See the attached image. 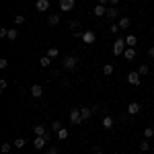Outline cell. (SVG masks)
Returning <instances> with one entry per match:
<instances>
[{"instance_id":"cell-19","label":"cell","mask_w":154,"mask_h":154,"mask_svg":"<svg viewBox=\"0 0 154 154\" xmlns=\"http://www.w3.org/2000/svg\"><path fill=\"white\" fill-rule=\"evenodd\" d=\"M56 136H58V140L62 142V140H68V136H70V131L66 130V128H62V130H60L58 134H56Z\"/></svg>"},{"instance_id":"cell-40","label":"cell","mask_w":154,"mask_h":154,"mask_svg":"<svg viewBox=\"0 0 154 154\" xmlns=\"http://www.w3.org/2000/svg\"><path fill=\"white\" fill-rule=\"evenodd\" d=\"M109 2H111V6H115V4H117L119 0H109Z\"/></svg>"},{"instance_id":"cell-22","label":"cell","mask_w":154,"mask_h":154,"mask_svg":"<svg viewBox=\"0 0 154 154\" xmlns=\"http://www.w3.org/2000/svg\"><path fill=\"white\" fill-rule=\"evenodd\" d=\"M25 144H27L25 138H17V140L12 142V146H14V148H25Z\"/></svg>"},{"instance_id":"cell-20","label":"cell","mask_w":154,"mask_h":154,"mask_svg":"<svg viewBox=\"0 0 154 154\" xmlns=\"http://www.w3.org/2000/svg\"><path fill=\"white\" fill-rule=\"evenodd\" d=\"M136 43H138V37L136 35H128L125 37V45H128V48H134Z\"/></svg>"},{"instance_id":"cell-24","label":"cell","mask_w":154,"mask_h":154,"mask_svg":"<svg viewBox=\"0 0 154 154\" xmlns=\"http://www.w3.org/2000/svg\"><path fill=\"white\" fill-rule=\"evenodd\" d=\"M138 72H140V76H146V74L150 72V68H148V64H142V66L138 68Z\"/></svg>"},{"instance_id":"cell-14","label":"cell","mask_w":154,"mask_h":154,"mask_svg":"<svg viewBox=\"0 0 154 154\" xmlns=\"http://www.w3.org/2000/svg\"><path fill=\"white\" fill-rule=\"evenodd\" d=\"M48 25H49V27H58V25H60V14H56V12L49 14V17H48Z\"/></svg>"},{"instance_id":"cell-37","label":"cell","mask_w":154,"mask_h":154,"mask_svg":"<svg viewBox=\"0 0 154 154\" xmlns=\"http://www.w3.org/2000/svg\"><path fill=\"white\" fill-rule=\"evenodd\" d=\"M93 154H103V150H101L99 146H95V148H93Z\"/></svg>"},{"instance_id":"cell-12","label":"cell","mask_w":154,"mask_h":154,"mask_svg":"<svg viewBox=\"0 0 154 154\" xmlns=\"http://www.w3.org/2000/svg\"><path fill=\"white\" fill-rule=\"evenodd\" d=\"M80 113H82V121H88V119L93 117V113H95V111H93L91 107H82V109H80Z\"/></svg>"},{"instance_id":"cell-15","label":"cell","mask_w":154,"mask_h":154,"mask_svg":"<svg viewBox=\"0 0 154 154\" xmlns=\"http://www.w3.org/2000/svg\"><path fill=\"white\" fill-rule=\"evenodd\" d=\"M123 58L128 60V62H131V60L136 58V48H125V51H123Z\"/></svg>"},{"instance_id":"cell-31","label":"cell","mask_w":154,"mask_h":154,"mask_svg":"<svg viewBox=\"0 0 154 154\" xmlns=\"http://www.w3.org/2000/svg\"><path fill=\"white\" fill-rule=\"evenodd\" d=\"M14 23H17V25H23L25 23V17H23V14H17V17H14Z\"/></svg>"},{"instance_id":"cell-32","label":"cell","mask_w":154,"mask_h":154,"mask_svg":"<svg viewBox=\"0 0 154 154\" xmlns=\"http://www.w3.org/2000/svg\"><path fill=\"white\" fill-rule=\"evenodd\" d=\"M11 148H12L11 144H2V152H4V154H8V152H11Z\"/></svg>"},{"instance_id":"cell-10","label":"cell","mask_w":154,"mask_h":154,"mask_svg":"<svg viewBox=\"0 0 154 154\" xmlns=\"http://www.w3.org/2000/svg\"><path fill=\"white\" fill-rule=\"evenodd\" d=\"M31 97L41 99V97H43V86H41V84H33V86H31Z\"/></svg>"},{"instance_id":"cell-17","label":"cell","mask_w":154,"mask_h":154,"mask_svg":"<svg viewBox=\"0 0 154 154\" xmlns=\"http://www.w3.org/2000/svg\"><path fill=\"white\" fill-rule=\"evenodd\" d=\"M103 128H105V130H111V128H113V117H111V115H105V117H103Z\"/></svg>"},{"instance_id":"cell-4","label":"cell","mask_w":154,"mask_h":154,"mask_svg":"<svg viewBox=\"0 0 154 154\" xmlns=\"http://www.w3.org/2000/svg\"><path fill=\"white\" fill-rule=\"evenodd\" d=\"M70 123H74V125L82 123V113H80V109H70Z\"/></svg>"},{"instance_id":"cell-26","label":"cell","mask_w":154,"mask_h":154,"mask_svg":"<svg viewBox=\"0 0 154 154\" xmlns=\"http://www.w3.org/2000/svg\"><path fill=\"white\" fill-rule=\"evenodd\" d=\"M60 130H62V123H60V121H51V131H56V134H58Z\"/></svg>"},{"instance_id":"cell-16","label":"cell","mask_w":154,"mask_h":154,"mask_svg":"<svg viewBox=\"0 0 154 154\" xmlns=\"http://www.w3.org/2000/svg\"><path fill=\"white\" fill-rule=\"evenodd\" d=\"M117 25H119V29H128V27L131 25V19L130 17H121V19L117 21Z\"/></svg>"},{"instance_id":"cell-27","label":"cell","mask_w":154,"mask_h":154,"mask_svg":"<svg viewBox=\"0 0 154 154\" xmlns=\"http://www.w3.org/2000/svg\"><path fill=\"white\" fill-rule=\"evenodd\" d=\"M17 37H19V31H17V29H8V39H12V41H14Z\"/></svg>"},{"instance_id":"cell-30","label":"cell","mask_w":154,"mask_h":154,"mask_svg":"<svg viewBox=\"0 0 154 154\" xmlns=\"http://www.w3.org/2000/svg\"><path fill=\"white\" fill-rule=\"evenodd\" d=\"M148 148H150V142H148V140H144V142L140 144V150H142V152H146Z\"/></svg>"},{"instance_id":"cell-18","label":"cell","mask_w":154,"mask_h":154,"mask_svg":"<svg viewBox=\"0 0 154 154\" xmlns=\"http://www.w3.org/2000/svg\"><path fill=\"white\" fill-rule=\"evenodd\" d=\"M105 12H107V6H103V4L95 6V17H105Z\"/></svg>"},{"instance_id":"cell-11","label":"cell","mask_w":154,"mask_h":154,"mask_svg":"<svg viewBox=\"0 0 154 154\" xmlns=\"http://www.w3.org/2000/svg\"><path fill=\"white\" fill-rule=\"evenodd\" d=\"M140 111H142V105H140V103H136V101L128 105V113H130V115H136V113H140Z\"/></svg>"},{"instance_id":"cell-35","label":"cell","mask_w":154,"mask_h":154,"mask_svg":"<svg viewBox=\"0 0 154 154\" xmlns=\"http://www.w3.org/2000/svg\"><path fill=\"white\" fill-rule=\"evenodd\" d=\"M6 66H8V60L2 58V60H0V68H6Z\"/></svg>"},{"instance_id":"cell-23","label":"cell","mask_w":154,"mask_h":154,"mask_svg":"<svg viewBox=\"0 0 154 154\" xmlns=\"http://www.w3.org/2000/svg\"><path fill=\"white\" fill-rule=\"evenodd\" d=\"M58 54H60V49H58V48H49L45 56H49V58L54 60V58H58Z\"/></svg>"},{"instance_id":"cell-3","label":"cell","mask_w":154,"mask_h":154,"mask_svg":"<svg viewBox=\"0 0 154 154\" xmlns=\"http://www.w3.org/2000/svg\"><path fill=\"white\" fill-rule=\"evenodd\" d=\"M33 131H35V136H41V138H45V140H51V131L45 130V125H33Z\"/></svg>"},{"instance_id":"cell-8","label":"cell","mask_w":154,"mask_h":154,"mask_svg":"<svg viewBox=\"0 0 154 154\" xmlns=\"http://www.w3.org/2000/svg\"><path fill=\"white\" fill-rule=\"evenodd\" d=\"M82 41L86 45H91V43H95V31H82Z\"/></svg>"},{"instance_id":"cell-28","label":"cell","mask_w":154,"mask_h":154,"mask_svg":"<svg viewBox=\"0 0 154 154\" xmlns=\"http://www.w3.org/2000/svg\"><path fill=\"white\" fill-rule=\"evenodd\" d=\"M68 27H70V29H74V31H76V29L80 31V23H78V21H70V23H68Z\"/></svg>"},{"instance_id":"cell-5","label":"cell","mask_w":154,"mask_h":154,"mask_svg":"<svg viewBox=\"0 0 154 154\" xmlns=\"http://www.w3.org/2000/svg\"><path fill=\"white\" fill-rule=\"evenodd\" d=\"M128 82H130L131 86H138V84L142 82V76H140V72H130V74H128Z\"/></svg>"},{"instance_id":"cell-38","label":"cell","mask_w":154,"mask_h":154,"mask_svg":"<svg viewBox=\"0 0 154 154\" xmlns=\"http://www.w3.org/2000/svg\"><path fill=\"white\" fill-rule=\"evenodd\" d=\"M148 58H154V45L150 49H148Z\"/></svg>"},{"instance_id":"cell-9","label":"cell","mask_w":154,"mask_h":154,"mask_svg":"<svg viewBox=\"0 0 154 154\" xmlns=\"http://www.w3.org/2000/svg\"><path fill=\"white\" fill-rule=\"evenodd\" d=\"M35 8L39 12H48L49 11V0H37V2H35Z\"/></svg>"},{"instance_id":"cell-36","label":"cell","mask_w":154,"mask_h":154,"mask_svg":"<svg viewBox=\"0 0 154 154\" xmlns=\"http://www.w3.org/2000/svg\"><path fill=\"white\" fill-rule=\"evenodd\" d=\"M0 91H6V80H4V78L0 80Z\"/></svg>"},{"instance_id":"cell-1","label":"cell","mask_w":154,"mask_h":154,"mask_svg":"<svg viewBox=\"0 0 154 154\" xmlns=\"http://www.w3.org/2000/svg\"><path fill=\"white\" fill-rule=\"evenodd\" d=\"M125 37H117L115 41H113V56H123V51H125Z\"/></svg>"},{"instance_id":"cell-13","label":"cell","mask_w":154,"mask_h":154,"mask_svg":"<svg viewBox=\"0 0 154 154\" xmlns=\"http://www.w3.org/2000/svg\"><path fill=\"white\" fill-rule=\"evenodd\" d=\"M45 138H41V136H35V140H33V146H35V150H41L43 146H45Z\"/></svg>"},{"instance_id":"cell-6","label":"cell","mask_w":154,"mask_h":154,"mask_svg":"<svg viewBox=\"0 0 154 154\" xmlns=\"http://www.w3.org/2000/svg\"><path fill=\"white\" fill-rule=\"evenodd\" d=\"M74 4H76V0H60V8L62 12H70L74 8Z\"/></svg>"},{"instance_id":"cell-7","label":"cell","mask_w":154,"mask_h":154,"mask_svg":"<svg viewBox=\"0 0 154 154\" xmlns=\"http://www.w3.org/2000/svg\"><path fill=\"white\" fill-rule=\"evenodd\" d=\"M119 17V11L115 8V6H107V12H105V19L107 21H115Z\"/></svg>"},{"instance_id":"cell-25","label":"cell","mask_w":154,"mask_h":154,"mask_svg":"<svg viewBox=\"0 0 154 154\" xmlns=\"http://www.w3.org/2000/svg\"><path fill=\"white\" fill-rule=\"evenodd\" d=\"M144 138L148 140V138H154V130L152 128H144Z\"/></svg>"},{"instance_id":"cell-33","label":"cell","mask_w":154,"mask_h":154,"mask_svg":"<svg viewBox=\"0 0 154 154\" xmlns=\"http://www.w3.org/2000/svg\"><path fill=\"white\" fill-rule=\"evenodd\" d=\"M45 154H60V150H58V148H56V146H51V148H49V150H48V152H45Z\"/></svg>"},{"instance_id":"cell-34","label":"cell","mask_w":154,"mask_h":154,"mask_svg":"<svg viewBox=\"0 0 154 154\" xmlns=\"http://www.w3.org/2000/svg\"><path fill=\"white\" fill-rule=\"evenodd\" d=\"M111 33L117 35V33H119V25H111Z\"/></svg>"},{"instance_id":"cell-39","label":"cell","mask_w":154,"mask_h":154,"mask_svg":"<svg viewBox=\"0 0 154 154\" xmlns=\"http://www.w3.org/2000/svg\"><path fill=\"white\" fill-rule=\"evenodd\" d=\"M99 4H103V6H107V4H109V0H99Z\"/></svg>"},{"instance_id":"cell-29","label":"cell","mask_w":154,"mask_h":154,"mask_svg":"<svg viewBox=\"0 0 154 154\" xmlns=\"http://www.w3.org/2000/svg\"><path fill=\"white\" fill-rule=\"evenodd\" d=\"M113 72V64H107V66H103V74H111Z\"/></svg>"},{"instance_id":"cell-2","label":"cell","mask_w":154,"mask_h":154,"mask_svg":"<svg viewBox=\"0 0 154 154\" xmlns=\"http://www.w3.org/2000/svg\"><path fill=\"white\" fill-rule=\"evenodd\" d=\"M78 66V60L74 58V56H66V58L62 60V68L64 70H74Z\"/></svg>"},{"instance_id":"cell-21","label":"cell","mask_w":154,"mask_h":154,"mask_svg":"<svg viewBox=\"0 0 154 154\" xmlns=\"http://www.w3.org/2000/svg\"><path fill=\"white\" fill-rule=\"evenodd\" d=\"M49 64H51V58L49 56H43V58L39 60V66L41 68H49Z\"/></svg>"}]
</instances>
